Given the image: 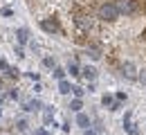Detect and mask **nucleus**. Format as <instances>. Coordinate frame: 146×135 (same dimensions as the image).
Listing matches in <instances>:
<instances>
[{"mask_svg": "<svg viewBox=\"0 0 146 135\" xmlns=\"http://www.w3.org/2000/svg\"><path fill=\"white\" fill-rule=\"evenodd\" d=\"M99 18L101 20H108V23H112V20L119 18V9H117V5L115 2H104L101 7H99Z\"/></svg>", "mask_w": 146, "mask_h": 135, "instance_id": "nucleus-1", "label": "nucleus"}, {"mask_svg": "<svg viewBox=\"0 0 146 135\" xmlns=\"http://www.w3.org/2000/svg\"><path fill=\"white\" fill-rule=\"evenodd\" d=\"M115 5H117V9H119V14H135V11H137L135 0H119V2H115Z\"/></svg>", "mask_w": 146, "mask_h": 135, "instance_id": "nucleus-2", "label": "nucleus"}, {"mask_svg": "<svg viewBox=\"0 0 146 135\" xmlns=\"http://www.w3.org/2000/svg\"><path fill=\"white\" fill-rule=\"evenodd\" d=\"M40 27H43L45 32H50V34L61 32V27H58V23H56V20H40Z\"/></svg>", "mask_w": 146, "mask_h": 135, "instance_id": "nucleus-3", "label": "nucleus"}, {"mask_svg": "<svg viewBox=\"0 0 146 135\" xmlns=\"http://www.w3.org/2000/svg\"><path fill=\"white\" fill-rule=\"evenodd\" d=\"M16 36H18V43H20V45H25V43L29 41V32H27V27H20L18 32H16Z\"/></svg>", "mask_w": 146, "mask_h": 135, "instance_id": "nucleus-4", "label": "nucleus"}, {"mask_svg": "<svg viewBox=\"0 0 146 135\" xmlns=\"http://www.w3.org/2000/svg\"><path fill=\"white\" fill-rule=\"evenodd\" d=\"M81 74H83V77L88 79V81H92V79H97V70H94L92 65H86V68L81 70Z\"/></svg>", "mask_w": 146, "mask_h": 135, "instance_id": "nucleus-5", "label": "nucleus"}, {"mask_svg": "<svg viewBox=\"0 0 146 135\" xmlns=\"http://www.w3.org/2000/svg\"><path fill=\"white\" fill-rule=\"evenodd\" d=\"M88 124H90V117L86 115V113H79V115H76V126H81V128H88Z\"/></svg>", "mask_w": 146, "mask_h": 135, "instance_id": "nucleus-6", "label": "nucleus"}, {"mask_svg": "<svg viewBox=\"0 0 146 135\" xmlns=\"http://www.w3.org/2000/svg\"><path fill=\"white\" fill-rule=\"evenodd\" d=\"M58 92H61V95H70V92H72V86L63 79V81H58Z\"/></svg>", "mask_w": 146, "mask_h": 135, "instance_id": "nucleus-7", "label": "nucleus"}, {"mask_svg": "<svg viewBox=\"0 0 146 135\" xmlns=\"http://www.w3.org/2000/svg\"><path fill=\"white\" fill-rule=\"evenodd\" d=\"M124 74H126V77H130V79L137 77V74H135V65H133L130 61H128V63H124Z\"/></svg>", "mask_w": 146, "mask_h": 135, "instance_id": "nucleus-8", "label": "nucleus"}, {"mask_svg": "<svg viewBox=\"0 0 146 135\" xmlns=\"http://www.w3.org/2000/svg\"><path fill=\"white\" fill-rule=\"evenodd\" d=\"M38 108H40V101L38 99H32V101L25 104V110H38Z\"/></svg>", "mask_w": 146, "mask_h": 135, "instance_id": "nucleus-9", "label": "nucleus"}, {"mask_svg": "<svg viewBox=\"0 0 146 135\" xmlns=\"http://www.w3.org/2000/svg\"><path fill=\"white\" fill-rule=\"evenodd\" d=\"M68 72H70L72 77H79V74H81V68H79L76 63H70V65H68Z\"/></svg>", "mask_w": 146, "mask_h": 135, "instance_id": "nucleus-10", "label": "nucleus"}, {"mask_svg": "<svg viewBox=\"0 0 146 135\" xmlns=\"http://www.w3.org/2000/svg\"><path fill=\"white\" fill-rule=\"evenodd\" d=\"M81 106H83V101L74 97V99H72V104H70V108H72V110H81Z\"/></svg>", "mask_w": 146, "mask_h": 135, "instance_id": "nucleus-11", "label": "nucleus"}, {"mask_svg": "<svg viewBox=\"0 0 146 135\" xmlns=\"http://www.w3.org/2000/svg\"><path fill=\"white\" fill-rule=\"evenodd\" d=\"M43 65H45V68H56V65H54V59H52V57H45V59H43Z\"/></svg>", "mask_w": 146, "mask_h": 135, "instance_id": "nucleus-12", "label": "nucleus"}, {"mask_svg": "<svg viewBox=\"0 0 146 135\" xmlns=\"http://www.w3.org/2000/svg\"><path fill=\"white\" fill-rule=\"evenodd\" d=\"M54 77L58 79V81H63V77H65V70H61V68H54Z\"/></svg>", "mask_w": 146, "mask_h": 135, "instance_id": "nucleus-13", "label": "nucleus"}, {"mask_svg": "<svg viewBox=\"0 0 146 135\" xmlns=\"http://www.w3.org/2000/svg\"><path fill=\"white\" fill-rule=\"evenodd\" d=\"M7 74H9V77H14V79H16V77H18V74H20V70H16V68H7Z\"/></svg>", "mask_w": 146, "mask_h": 135, "instance_id": "nucleus-14", "label": "nucleus"}, {"mask_svg": "<svg viewBox=\"0 0 146 135\" xmlns=\"http://www.w3.org/2000/svg\"><path fill=\"white\" fill-rule=\"evenodd\" d=\"M72 92H74V97H76V99H81L86 90H83V88H72Z\"/></svg>", "mask_w": 146, "mask_h": 135, "instance_id": "nucleus-15", "label": "nucleus"}, {"mask_svg": "<svg viewBox=\"0 0 146 135\" xmlns=\"http://www.w3.org/2000/svg\"><path fill=\"white\" fill-rule=\"evenodd\" d=\"M101 104H104V106H110V104H112V97H110V95H104Z\"/></svg>", "mask_w": 146, "mask_h": 135, "instance_id": "nucleus-16", "label": "nucleus"}, {"mask_svg": "<svg viewBox=\"0 0 146 135\" xmlns=\"http://www.w3.org/2000/svg\"><path fill=\"white\" fill-rule=\"evenodd\" d=\"M7 68H9V63H7V61H5V59L0 57V70H5V72H7Z\"/></svg>", "mask_w": 146, "mask_h": 135, "instance_id": "nucleus-17", "label": "nucleus"}, {"mask_svg": "<svg viewBox=\"0 0 146 135\" xmlns=\"http://www.w3.org/2000/svg\"><path fill=\"white\" fill-rule=\"evenodd\" d=\"M18 128H20V131H25V128H27V122H25V119H20V122H18Z\"/></svg>", "mask_w": 146, "mask_h": 135, "instance_id": "nucleus-18", "label": "nucleus"}, {"mask_svg": "<svg viewBox=\"0 0 146 135\" xmlns=\"http://www.w3.org/2000/svg\"><path fill=\"white\" fill-rule=\"evenodd\" d=\"M139 79H142V81L146 83V70H142V74H139Z\"/></svg>", "mask_w": 146, "mask_h": 135, "instance_id": "nucleus-19", "label": "nucleus"}, {"mask_svg": "<svg viewBox=\"0 0 146 135\" xmlns=\"http://www.w3.org/2000/svg\"><path fill=\"white\" fill-rule=\"evenodd\" d=\"M83 135H97V133H94V131H88V128H86V133H83Z\"/></svg>", "mask_w": 146, "mask_h": 135, "instance_id": "nucleus-20", "label": "nucleus"}]
</instances>
